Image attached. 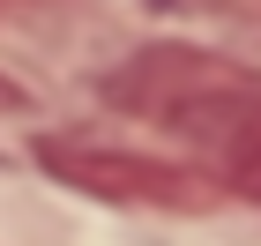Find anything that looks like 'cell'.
Masks as SVG:
<instances>
[{"mask_svg": "<svg viewBox=\"0 0 261 246\" xmlns=\"http://www.w3.org/2000/svg\"><path fill=\"white\" fill-rule=\"evenodd\" d=\"M105 104L179 142L224 194L261 202V75L201 45H142L105 75Z\"/></svg>", "mask_w": 261, "mask_h": 246, "instance_id": "cell-1", "label": "cell"}, {"mask_svg": "<svg viewBox=\"0 0 261 246\" xmlns=\"http://www.w3.org/2000/svg\"><path fill=\"white\" fill-rule=\"evenodd\" d=\"M30 157L53 172L60 186L90 194L112 209H164V216H201L224 202V186L187 157H157V149H120V142H90V134H38Z\"/></svg>", "mask_w": 261, "mask_h": 246, "instance_id": "cell-2", "label": "cell"}, {"mask_svg": "<svg viewBox=\"0 0 261 246\" xmlns=\"http://www.w3.org/2000/svg\"><path fill=\"white\" fill-rule=\"evenodd\" d=\"M15 104H22V90H15L8 75H0V112H15Z\"/></svg>", "mask_w": 261, "mask_h": 246, "instance_id": "cell-3", "label": "cell"}, {"mask_svg": "<svg viewBox=\"0 0 261 246\" xmlns=\"http://www.w3.org/2000/svg\"><path fill=\"white\" fill-rule=\"evenodd\" d=\"M8 8H22V0H0V15H8Z\"/></svg>", "mask_w": 261, "mask_h": 246, "instance_id": "cell-4", "label": "cell"}]
</instances>
